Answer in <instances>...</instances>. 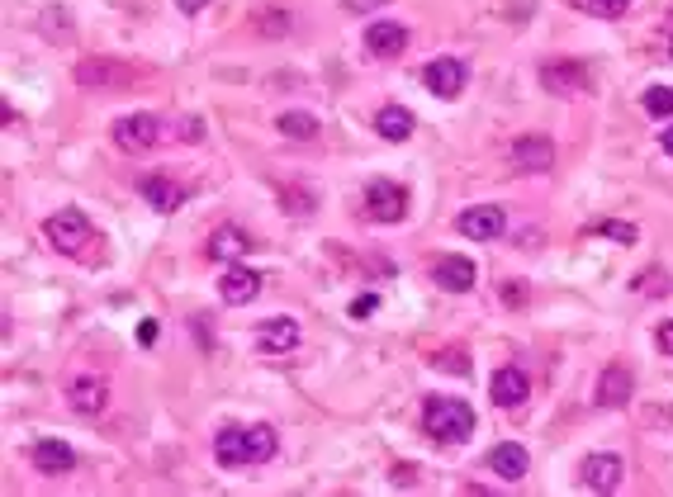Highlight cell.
Listing matches in <instances>:
<instances>
[{
  "label": "cell",
  "mask_w": 673,
  "mask_h": 497,
  "mask_svg": "<svg viewBox=\"0 0 673 497\" xmlns=\"http://www.w3.org/2000/svg\"><path fill=\"white\" fill-rule=\"evenodd\" d=\"M422 431L437 445H460L474 436V408L465 398H446V393H432L422 403Z\"/></svg>",
  "instance_id": "cell-1"
},
{
  "label": "cell",
  "mask_w": 673,
  "mask_h": 497,
  "mask_svg": "<svg viewBox=\"0 0 673 497\" xmlns=\"http://www.w3.org/2000/svg\"><path fill=\"white\" fill-rule=\"evenodd\" d=\"M43 232H48V242H53L62 256H76V251L91 242V223H86L81 209H57L53 218L43 223Z\"/></svg>",
  "instance_id": "cell-2"
},
{
  "label": "cell",
  "mask_w": 673,
  "mask_h": 497,
  "mask_svg": "<svg viewBox=\"0 0 673 497\" xmlns=\"http://www.w3.org/2000/svg\"><path fill=\"white\" fill-rule=\"evenodd\" d=\"M422 81H427V90H432L437 100H455V95L465 90V81H470V67H465L460 57H432V62L422 67Z\"/></svg>",
  "instance_id": "cell-3"
},
{
  "label": "cell",
  "mask_w": 673,
  "mask_h": 497,
  "mask_svg": "<svg viewBox=\"0 0 673 497\" xmlns=\"http://www.w3.org/2000/svg\"><path fill=\"white\" fill-rule=\"evenodd\" d=\"M365 209H370V218H380V223H399L403 213H408V190L394 185V180H370L365 185Z\"/></svg>",
  "instance_id": "cell-4"
},
{
  "label": "cell",
  "mask_w": 673,
  "mask_h": 497,
  "mask_svg": "<svg viewBox=\"0 0 673 497\" xmlns=\"http://www.w3.org/2000/svg\"><path fill=\"white\" fill-rule=\"evenodd\" d=\"M455 228L465 232V237H474V242H498L503 228H508V218H503L498 204H474V209H465L455 218Z\"/></svg>",
  "instance_id": "cell-5"
},
{
  "label": "cell",
  "mask_w": 673,
  "mask_h": 497,
  "mask_svg": "<svg viewBox=\"0 0 673 497\" xmlns=\"http://www.w3.org/2000/svg\"><path fill=\"white\" fill-rule=\"evenodd\" d=\"M114 142H119L124 152H147V147L157 142V114H124V119L114 124Z\"/></svg>",
  "instance_id": "cell-6"
},
{
  "label": "cell",
  "mask_w": 673,
  "mask_h": 497,
  "mask_svg": "<svg viewBox=\"0 0 673 497\" xmlns=\"http://www.w3.org/2000/svg\"><path fill=\"white\" fill-rule=\"evenodd\" d=\"M67 403H72L81 417H95V412H105V403H110V389H105V379H95V374H76L72 384H67Z\"/></svg>",
  "instance_id": "cell-7"
},
{
  "label": "cell",
  "mask_w": 673,
  "mask_h": 497,
  "mask_svg": "<svg viewBox=\"0 0 673 497\" xmlns=\"http://www.w3.org/2000/svg\"><path fill=\"white\" fill-rule=\"evenodd\" d=\"M579 483L583 488H593V493H617L621 460L617 455H588V460L579 464Z\"/></svg>",
  "instance_id": "cell-8"
},
{
  "label": "cell",
  "mask_w": 673,
  "mask_h": 497,
  "mask_svg": "<svg viewBox=\"0 0 673 497\" xmlns=\"http://www.w3.org/2000/svg\"><path fill=\"white\" fill-rule=\"evenodd\" d=\"M489 393H493V403L498 408H522L527 403V393H531V379L517 365H503V370L489 379Z\"/></svg>",
  "instance_id": "cell-9"
},
{
  "label": "cell",
  "mask_w": 673,
  "mask_h": 497,
  "mask_svg": "<svg viewBox=\"0 0 673 497\" xmlns=\"http://www.w3.org/2000/svg\"><path fill=\"white\" fill-rule=\"evenodd\" d=\"M512 166L517 171H550L555 166V142L531 133V138H517L512 142Z\"/></svg>",
  "instance_id": "cell-10"
},
{
  "label": "cell",
  "mask_w": 673,
  "mask_h": 497,
  "mask_svg": "<svg viewBox=\"0 0 673 497\" xmlns=\"http://www.w3.org/2000/svg\"><path fill=\"white\" fill-rule=\"evenodd\" d=\"M256 346L266 355H285L299 346V322L294 318H266L261 327H256Z\"/></svg>",
  "instance_id": "cell-11"
},
{
  "label": "cell",
  "mask_w": 673,
  "mask_h": 497,
  "mask_svg": "<svg viewBox=\"0 0 673 497\" xmlns=\"http://www.w3.org/2000/svg\"><path fill=\"white\" fill-rule=\"evenodd\" d=\"M403 48H408V29L394 19H380V24L365 29V53L370 57H399Z\"/></svg>",
  "instance_id": "cell-12"
},
{
  "label": "cell",
  "mask_w": 673,
  "mask_h": 497,
  "mask_svg": "<svg viewBox=\"0 0 673 497\" xmlns=\"http://www.w3.org/2000/svg\"><path fill=\"white\" fill-rule=\"evenodd\" d=\"M631 389H636L631 370H626V365H607L598 379V389H593V403H598V408H621V403L631 398Z\"/></svg>",
  "instance_id": "cell-13"
},
{
  "label": "cell",
  "mask_w": 673,
  "mask_h": 497,
  "mask_svg": "<svg viewBox=\"0 0 673 497\" xmlns=\"http://www.w3.org/2000/svg\"><path fill=\"white\" fill-rule=\"evenodd\" d=\"M29 460H34L38 474H67V469H76V450L67 441H38L34 450H29Z\"/></svg>",
  "instance_id": "cell-14"
},
{
  "label": "cell",
  "mask_w": 673,
  "mask_h": 497,
  "mask_svg": "<svg viewBox=\"0 0 673 497\" xmlns=\"http://www.w3.org/2000/svg\"><path fill=\"white\" fill-rule=\"evenodd\" d=\"M219 294H223V303H252L261 294V275L252 266H228L219 280Z\"/></svg>",
  "instance_id": "cell-15"
},
{
  "label": "cell",
  "mask_w": 673,
  "mask_h": 497,
  "mask_svg": "<svg viewBox=\"0 0 673 497\" xmlns=\"http://www.w3.org/2000/svg\"><path fill=\"white\" fill-rule=\"evenodd\" d=\"M138 190H143V199L157 213H176L185 204V190L171 176H143V180H138Z\"/></svg>",
  "instance_id": "cell-16"
},
{
  "label": "cell",
  "mask_w": 673,
  "mask_h": 497,
  "mask_svg": "<svg viewBox=\"0 0 673 497\" xmlns=\"http://www.w3.org/2000/svg\"><path fill=\"white\" fill-rule=\"evenodd\" d=\"M214 460H219L223 469L252 464V455H247V426H223L219 436H214Z\"/></svg>",
  "instance_id": "cell-17"
},
{
  "label": "cell",
  "mask_w": 673,
  "mask_h": 497,
  "mask_svg": "<svg viewBox=\"0 0 673 497\" xmlns=\"http://www.w3.org/2000/svg\"><path fill=\"white\" fill-rule=\"evenodd\" d=\"M527 445H517V441H503V445H493L489 450V469L493 474H498V479H522V474H527Z\"/></svg>",
  "instance_id": "cell-18"
},
{
  "label": "cell",
  "mask_w": 673,
  "mask_h": 497,
  "mask_svg": "<svg viewBox=\"0 0 673 497\" xmlns=\"http://www.w3.org/2000/svg\"><path fill=\"white\" fill-rule=\"evenodd\" d=\"M247 251H252V237H247L242 228H233V223L209 237V256H214V261H228V266H237Z\"/></svg>",
  "instance_id": "cell-19"
},
{
  "label": "cell",
  "mask_w": 673,
  "mask_h": 497,
  "mask_svg": "<svg viewBox=\"0 0 673 497\" xmlns=\"http://www.w3.org/2000/svg\"><path fill=\"white\" fill-rule=\"evenodd\" d=\"M437 284L441 289H451V294L474 289V261L470 256H446V261H437Z\"/></svg>",
  "instance_id": "cell-20"
},
{
  "label": "cell",
  "mask_w": 673,
  "mask_h": 497,
  "mask_svg": "<svg viewBox=\"0 0 673 497\" xmlns=\"http://www.w3.org/2000/svg\"><path fill=\"white\" fill-rule=\"evenodd\" d=\"M541 81H546V90H583L588 81H583V62H546L541 67Z\"/></svg>",
  "instance_id": "cell-21"
},
{
  "label": "cell",
  "mask_w": 673,
  "mask_h": 497,
  "mask_svg": "<svg viewBox=\"0 0 673 497\" xmlns=\"http://www.w3.org/2000/svg\"><path fill=\"white\" fill-rule=\"evenodd\" d=\"M375 128H380V138L403 142L408 133H413V109H403V105H384L380 114H375Z\"/></svg>",
  "instance_id": "cell-22"
},
{
  "label": "cell",
  "mask_w": 673,
  "mask_h": 497,
  "mask_svg": "<svg viewBox=\"0 0 673 497\" xmlns=\"http://www.w3.org/2000/svg\"><path fill=\"white\" fill-rule=\"evenodd\" d=\"M247 455H252L256 464L271 460V455H275V426H266V422L247 426Z\"/></svg>",
  "instance_id": "cell-23"
},
{
  "label": "cell",
  "mask_w": 673,
  "mask_h": 497,
  "mask_svg": "<svg viewBox=\"0 0 673 497\" xmlns=\"http://www.w3.org/2000/svg\"><path fill=\"white\" fill-rule=\"evenodd\" d=\"M275 124H280V133H285V138H313V133H318V119H313V114H304V109L280 114Z\"/></svg>",
  "instance_id": "cell-24"
},
{
  "label": "cell",
  "mask_w": 673,
  "mask_h": 497,
  "mask_svg": "<svg viewBox=\"0 0 673 497\" xmlns=\"http://www.w3.org/2000/svg\"><path fill=\"white\" fill-rule=\"evenodd\" d=\"M583 15H598V19H621L631 10V0H574Z\"/></svg>",
  "instance_id": "cell-25"
},
{
  "label": "cell",
  "mask_w": 673,
  "mask_h": 497,
  "mask_svg": "<svg viewBox=\"0 0 673 497\" xmlns=\"http://www.w3.org/2000/svg\"><path fill=\"white\" fill-rule=\"evenodd\" d=\"M645 114H655V119H673V90L669 86H650V90H645Z\"/></svg>",
  "instance_id": "cell-26"
},
{
  "label": "cell",
  "mask_w": 673,
  "mask_h": 497,
  "mask_svg": "<svg viewBox=\"0 0 673 497\" xmlns=\"http://www.w3.org/2000/svg\"><path fill=\"white\" fill-rule=\"evenodd\" d=\"M593 232H598V237H612V242H626V247L636 242V228L621 223V218H602V223H593Z\"/></svg>",
  "instance_id": "cell-27"
},
{
  "label": "cell",
  "mask_w": 673,
  "mask_h": 497,
  "mask_svg": "<svg viewBox=\"0 0 673 497\" xmlns=\"http://www.w3.org/2000/svg\"><path fill=\"white\" fill-rule=\"evenodd\" d=\"M375 308H380V294H356L346 313H351V318H375Z\"/></svg>",
  "instance_id": "cell-28"
},
{
  "label": "cell",
  "mask_w": 673,
  "mask_h": 497,
  "mask_svg": "<svg viewBox=\"0 0 673 497\" xmlns=\"http://www.w3.org/2000/svg\"><path fill=\"white\" fill-rule=\"evenodd\" d=\"M655 341H659V351H664V355H673V322H659Z\"/></svg>",
  "instance_id": "cell-29"
},
{
  "label": "cell",
  "mask_w": 673,
  "mask_h": 497,
  "mask_svg": "<svg viewBox=\"0 0 673 497\" xmlns=\"http://www.w3.org/2000/svg\"><path fill=\"white\" fill-rule=\"evenodd\" d=\"M157 332H162V327H157L152 318H147V322H138V341H143V346H152V341H157Z\"/></svg>",
  "instance_id": "cell-30"
},
{
  "label": "cell",
  "mask_w": 673,
  "mask_h": 497,
  "mask_svg": "<svg viewBox=\"0 0 673 497\" xmlns=\"http://www.w3.org/2000/svg\"><path fill=\"white\" fill-rule=\"evenodd\" d=\"M204 5H209V0H176V10H181V15H200Z\"/></svg>",
  "instance_id": "cell-31"
},
{
  "label": "cell",
  "mask_w": 673,
  "mask_h": 497,
  "mask_svg": "<svg viewBox=\"0 0 673 497\" xmlns=\"http://www.w3.org/2000/svg\"><path fill=\"white\" fill-rule=\"evenodd\" d=\"M503 299L517 308V299H527V289H522V284H508V289H503Z\"/></svg>",
  "instance_id": "cell-32"
},
{
  "label": "cell",
  "mask_w": 673,
  "mask_h": 497,
  "mask_svg": "<svg viewBox=\"0 0 673 497\" xmlns=\"http://www.w3.org/2000/svg\"><path fill=\"white\" fill-rule=\"evenodd\" d=\"M375 5H384V0H346V10H356V15H361V10H375Z\"/></svg>",
  "instance_id": "cell-33"
},
{
  "label": "cell",
  "mask_w": 673,
  "mask_h": 497,
  "mask_svg": "<svg viewBox=\"0 0 673 497\" xmlns=\"http://www.w3.org/2000/svg\"><path fill=\"white\" fill-rule=\"evenodd\" d=\"M664 152H669V157H673V124L664 128Z\"/></svg>",
  "instance_id": "cell-34"
},
{
  "label": "cell",
  "mask_w": 673,
  "mask_h": 497,
  "mask_svg": "<svg viewBox=\"0 0 673 497\" xmlns=\"http://www.w3.org/2000/svg\"><path fill=\"white\" fill-rule=\"evenodd\" d=\"M669 53H673V43H669Z\"/></svg>",
  "instance_id": "cell-35"
}]
</instances>
